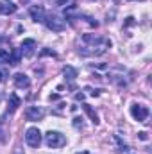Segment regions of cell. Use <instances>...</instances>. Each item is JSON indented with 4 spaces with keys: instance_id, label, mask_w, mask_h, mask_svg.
Masks as SVG:
<instances>
[{
    "instance_id": "obj_1",
    "label": "cell",
    "mask_w": 152,
    "mask_h": 154,
    "mask_svg": "<svg viewBox=\"0 0 152 154\" xmlns=\"http://www.w3.org/2000/svg\"><path fill=\"white\" fill-rule=\"evenodd\" d=\"M82 41L86 43L82 48H79V52L82 56H102V54L108 52V48H111V39L104 38V36L84 34Z\"/></svg>"
},
{
    "instance_id": "obj_2",
    "label": "cell",
    "mask_w": 152,
    "mask_h": 154,
    "mask_svg": "<svg viewBox=\"0 0 152 154\" xmlns=\"http://www.w3.org/2000/svg\"><path fill=\"white\" fill-rule=\"evenodd\" d=\"M45 143L50 147V149H56V147H63L66 143V138L65 134H61L59 131H48L45 134Z\"/></svg>"
},
{
    "instance_id": "obj_3",
    "label": "cell",
    "mask_w": 152,
    "mask_h": 154,
    "mask_svg": "<svg viewBox=\"0 0 152 154\" xmlns=\"http://www.w3.org/2000/svg\"><path fill=\"white\" fill-rule=\"evenodd\" d=\"M25 142H27L29 147L38 149L39 143H41V133H39L38 127H29V129L25 131Z\"/></svg>"
},
{
    "instance_id": "obj_4",
    "label": "cell",
    "mask_w": 152,
    "mask_h": 154,
    "mask_svg": "<svg viewBox=\"0 0 152 154\" xmlns=\"http://www.w3.org/2000/svg\"><path fill=\"white\" fill-rule=\"evenodd\" d=\"M45 25H47L50 31H54V32H61V31H65V20H61V18L56 16V14H48V16H45Z\"/></svg>"
},
{
    "instance_id": "obj_5",
    "label": "cell",
    "mask_w": 152,
    "mask_h": 154,
    "mask_svg": "<svg viewBox=\"0 0 152 154\" xmlns=\"http://www.w3.org/2000/svg\"><path fill=\"white\" fill-rule=\"evenodd\" d=\"M131 115L134 120L138 122H145L149 118V108L147 106H141V104H132L131 106Z\"/></svg>"
},
{
    "instance_id": "obj_6",
    "label": "cell",
    "mask_w": 152,
    "mask_h": 154,
    "mask_svg": "<svg viewBox=\"0 0 152 154\" xmlns=\"http://www.w3.org/2000/svg\"><path fill=\"white\" fill-rule=\"evenodd\" d=\"M25 116H27V120L36 122V120H41L45 116V111H43V108H38V106H29L25 109Z\"/></svg>"
},
{
    "instance_id": "obj_7",
    "label": "cell",
    "mask_w": 152,
    "mask_h": 154,
    "mask_svg": "<svg viewBox=\"0 0 152 154\" xmlns=\"http://www.w3.org/2000/svg\"><path fill=\"white\" fill-rule=\"evenodd\" d=\"M29 13H31V16H32L34 22H45L47 14H45V7L43 5H31Z\"/></svg>"
},
{
    "instance_id": "obj_8",
    "label": "cell",
    "mask_w": 152,
    "mask_h": 154,
    "mask_svg": "<svg viewBox=\"0 0 152 154\" xmlns=\"http://www.w3.org/2000/svg\"><path fill=\"white\" fill-rule=\"evenodd\" d=\"M34 48H36V41H34V39H23L20 52H22L25 57H31V56L34 54Z\"/></svg>"
},
{
    "instance_id": "obj_9",
    "label": "cell",
    "mask_w": 152,
    "mask_h": 154,
    "mask_svg": "<svg viewBox=\"0 0 152 154\" xmlns=\"http://www.w3.org/2000/svg\"><path fill=\"white\" fill-rule=\"evenodd\" d=\"M16 9H18V5L11 0H2L0 2V14H13V13H16Z\"/></svg>"
},
{
    "instance_id": "obj_10",
    "label": "cell",
    "mask_w": 152,
    "mask_h": 154,
    "mask_svg": "<svg viewBox=\"0 0 152 154\" xmlns=\"http://www.w3.org/2000/svg\"><path fill=\"white\" fill-rule=\"evenodd\" d=\"M14 84H16V88L27 90V88L31 86V79L25 75V74H16V75H14Z\"/></svg>"
},
{
    "instance_id": "obj_11",
    "label": "cell",
    "mask_w": 152,
    "mask_h": 154,
    "mask_svg": "<svg viewBox=\"0 0 152 154\" xmlns=\"http://www.w3.org/2000/svg\"><path fill=\"white\" fill-rule=\"evenodd\" d=\"M20 104H22V100L18 99V95H16V93H11V95H9V108H7V111H9V113H14Z\"/></svg>"
},
{
    "instance_id": "obj_12",
    "label": "cell",
    "mask_w": 152,
    "mask_h": 154,
    "mask_svg": "<svg viewBox=\"0 0 152 154\" xmlns=\"http://www.w3.org/2000/svg\"><path fill=\"white\" fill-rule=\"evenodd\" d=\"M20 57H22L20 48H13V50L9 52V65H18V63H20Z\"/></svg>"
},
{
    "instance_id": "obj_13",
    "label": "cell",
    "mask_w": 152,
    "mask_h": 154,
    "mask_svg": "<svg viewBox=\"0 0 152 154\" xmlns=\"http://www.w3.org/2000/svg\"><path fill=\"white\" fill-rule=\"evenodd\" d=\"M63 74H65V77H66L68 81H74L77 77V70L74 66H65V68H63Z\"/></svg>"
},
{
    "instance_id": "obj_14",
    "label": "cell",
    "mask_w": 152,
    "mask_h": 154,
    "mask_svg": "<svg viewBox=\"0 0 152 154\" xmlns=\"http://www.w3.org/2000/svg\"><path fill=\"white\" fill-rule=\"evenodd\" d=\"M82 108H84V111H86V113L90 115V118H91V122H93V124L97 125V124H99V116H97V113H95V111L91 109V106H88V104H84Z\"/></svg>"
},
{
    "instance_id": "obj_15",
    "label": "cell",
    "mask_w": 152,
    "mask_h": 154,
    "mask_svg": "<svg viewBox=\"0 0 152 154\" xmlns=\"http://www.w3.org/2000/svg\"><path fill=\"white\" fill-rule=\"evenodd\" d=\"M114 142L118 143V152H120V154H127V152H129V147L120 140V136H114Z\"/></svg>"
},
{
    "instance_id": "obj_16",
    "label": "cell",
    "mask_w": 152,
    "mask_h": 154,
    "mask_svg": "<svg viewBox=\"0 0 152 154\" xmlns=\"http://www.w3.org/2000/svg\"><path fill=\"white\" fill-rule=\"evenodd\" d=\"M0 65H9V52L0 48Z\"/></svg>"
},
{
    "instance_id": "obj_17",
    "label": "cell",
    "mask_w": 152,
    "mask_h": 154,
    "mask_svg": "<svg viewBox=\"0 0 152 154\" xmlns=\"http://www.w3.org/2000/svg\"><path fill=\"white\" fill-rule=\"evenodd\" d=\"M74 120H75V122H74V125H75L77 129H82V122H79L81 118H74Z\"/></svg>"
},
{
    "instance_id": "obj_18",
    "label": "cell",
    "mask_w": 152,
    "mask_h": 154,
    "mask_svg": "<svg viewBox=\"0 0 152 154\" xmlns=\"http://www.w3.org/2000/svg\"><path fill=\"white\" fill-rule=\"evenodd\" d=\"M41 56H56V52H52V50H41Z\"/></svg>"
},
{
    "instance_id": "obj_19",
    "label": "cell",
    "mask_w": 152,
    "mask_h": 154,
    "mask_svg": "<svg viewBox=\"0 0 152 154\" xmlns=\"http://www.w3.org/2000/svg\"><path fill=\"white\" fill-rule=\"evenodd\" d=\"M147 138H149V136H147V133H145V131H141V133H140V140H147Z\"/></svg>"
},
{
    "instance_id": "obj_20",
    "label": "cell",
    "mask_w": 152,
    "mask_h": 154,
    "mask_svg": "<svg viewBox=\"0 0 152 154\" xmlns=\"http://www.w3.org/2000/svg\"><path fill=\"white\" fill-rule=\"evenodd\" d=\"M70 0H57V5H66Z\"/></svg>"
},
{
    "instance_id": "obj_21",
    "label": "cell",
    "mask_w": 152,
    "mask_h": 154,
    "mask_svg": "<svg viewBox=\"0 0 152 154\" xmlns=\"http://www.w3.org/2000/svg\"><path fill=\"white\" fill-rule=\"evenodd\" d=\"M75 99H77V100H84V93H77Z\"/></svg>"
},
{
    "instance_id": "obj_22",
    "label": "cell",
    "mask_w": 152,
    "mask_h": 154,
    "mask_svg": "<svg viewBox=\"0 0 152 154\" xmlns=\"http://www.w3.org/2000/svg\"><path fill=\"white\" fill-rule=\"evenodd\" d=\"M2 79H4V77H2V72H0V81H2Z\"/></svg>"
},
{
    "instance_id": "obj_23",
    "label": "cell",
    "mask_w": 152,
    "mask_h": 154,
    "mask_svg": "<svg viewBox=\"0 0 152 154\" xmlns=\"http://www.w3.org/2000/svg\"><path fill=\"white\" fill-rule=\"evenodd\" d=\"M79 154H88V152H86V151H84V152H79Z\"/></svg>"
}]
</instances>
